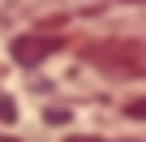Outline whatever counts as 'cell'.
<instances>
[{
    "label": "cell",
    "mask_w": 146,
    "mask_h": 142,
    "mask_svg": "<svg viewBox=\"0 0 146 142\" xmlns=\"http://www.w3.org/2000/svg\"><path fill=\"white\" fill-rule=\"evenodd\" d=\"M69 142H86V138H69Z\"/></svg>",
    "instance_id": "5b68a950"
},
{
    "label": "cell",
    "mask_w": 146,
    "mask_h": 142,
    "mask_svg": "<svg viewBox=\"0 0 146 142\" xmlns=\"http://www.w3.org/2000/svg\"><path fill=\"white\" fill-rule=\"evenodd\" d=\"M56 47H60L56 35H39V30H30V35L13 39V60H17V65H43Z\"/></svg>",
    "instance_id": "7a4b0ae2"
},
{
    "label": "cell",
    "mask_w": 146,
    "mask_h": 142,
    "mask_svg": "<svg viewBox=\"0 0 146 142\" xmlns=\"http://www.w3.org/2000/svg\"><path fill=\"white\" fill-rule=\"evenodd\" d=\"M0 142H22V138H9V133H0Z\"/></svg>",
    "instance_id": "277c9868"
},
{
    "label": "cell",
    "mask_w": 146,
    "mask_h": 142,
    "mask_svg": "<svg viewBox=\"0 0 146 142\" xmlns=\"http://www.w3.org/2000/svg\"><path fill=\"white\" fill-rule=\"evenodd\" d=\"M125 116H129V121H146V95L125 99Z\"/></svg>",
    "instance_id": "3957f363"
},
{
    "label": "cell",
    "mask_w": 146,
    "mask_h": 142,
    "mask_svg": "<svg viewBox=\"0 0 146 142\" xmlns=\"http://www.w3.org/2000/svg\"><path fill=\"white\" fill-rule=\"evenodd\" d=\"M86 60L112 78H146V43H133V39H103L86 47Z\"/></svg>",
    "instance_id": "6da1fadb"
}]
</instances>
